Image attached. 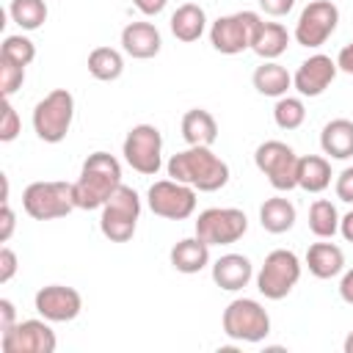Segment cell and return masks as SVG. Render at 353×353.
Wrapping results in <instances>:
<instances>
[{
  "label": "cell",
  "instance_id": "cell-1",
  "mask_svg": "<svg viewBox=\"0 0 353 353\" xmlns=\"http://www.w3.org/2000/svg\"><path fill=\"white\" fill-rule=\"evenodd\" d=\"M165 171L171 179L185 182L201 193H215L226 188L229 182V165L221 160L210 146H188L165 163Z\"/></svg>",
  "mask_w": 353,
  "mask_h": 353
},
{
  "label": "cell",
  "instance_id": "cell-2",
  "mask_svg": "<svg viewBox=\"0 0 353 353\" xmlns=\"http://www.w3.org/2000/svg\"><path fill=\"white\" fill-rule=\"evenodd\" d=\"M119 185H121V163L110 152H91L80 165V176L72 182L74 207L102 210V204L110 199V193Z\"/></svg>",
  "mask_w": 353,
  "mask_h": 353
},
{
  "label": "cell",
  "instance_id": "cell-3",
  "mask_svg": "<svg viewBox=\"0 0 353 353\" xmlns=\"http://www.w3.org/2000/svg\"><path fill=\"white\" fill-rule=\"evenodd\" d=\"M138 218H141V196L130 185L121 182L110 193V199L102 204L99 232L110 243H127V240H132V234L138 229Z\"/></svg>",
  "mask_w": 353,
  "mask_h": 353
},
{
  "label": "cell",
  "instance_id": "cell-4",
  "mask_svg": "<svg viewBox=\"0 0 353 353\" xmlns=\"http://www.w3.org/2000/svg\"><path fill=\"white\" fill-rule=\"evenodd\" d=\"M22 210L33 221H55L66 218L74 207V188L72 182H58V179H41L30 182L22 190Z\"/></svg>",
  "mask_w": 353,
  "mask_h": 353
},
{
  "label": "cell",
  "instance_id": "cell-5",
  "mask_svg": "<svg viewBox=\"0 0 353 353\" xmlns=\"http://www.w3.org/2000/svg\"><path fill=\"white\" fill-rule=\"evenodd\" d=\"M72 119H74V97L66 88H52L33 108V132L44 143H61L72 130Z\"/></svg>",
  "mask_w": 353,
  "mask_h": 353
},
{
  "label": "cell",
  "instance_id": "cell-6",
  "mask_svg": "<svg viewBox=\"0 0 353 353\" xmlns=\"http://www.w3.org/2000/svg\"><path fill=\"white\" fill-rule=\"evenodd\" d=\"M221 328L234 342H262L270 334V314L254 298H234L221 314Z\"/></svg>",
  "mask_w": 353,
  "mask_h": 353
},
{
  "label": "cell",
  "instance_id": "cell-7",
  "mask_svg": "<svg viewBox=\"0 0 353 353\" xmlns=\"http://www.w3.org/2000/svg\"><path fill=\"white\" fill-rule=\"evenodd\" d=\"M298 281H301V259L295 256V251H287V248L270 251L256 273V290L268 301L287 298Z\"/></svg>",
  "mask_w": 353,
  "mask_h": 353
},
{
  "label": "cell",
  "instance_id": "cell-8",
  "mask_svg": "<svg viewBox=\"0 0 353 353\" xmlns=\"http://www.w3.org/2000/svg\"><path fill=\"white\" fill-rule=\"evenodd\" d=\"M262 25V17L256 11H234L226 17H218L210 25V44L221 55H237L243 50H251V41Z\"/></svg>",
  "mask_w": 353,
  "mask_h": 353
},
{
  "label": "cell",
  "instance_id": "cell-9",
  "mask_svg": "<svg viewBox=\"0 0 353 353\" xmlns=\"http://www.w3.org/2000/svg\"><path fill=\"white\" fill-rule=\"evenodd\" d=\"M127 165L143 176H154L163 165V135L154 124H135L121 143Z\"/></svg>",
  "mask_w": 353,
  "mask_h": 353
},
{
  "label": "cell",
  "instance_id": "cell-10",
  "mask_svg": "<svg viewBox=\"0 0 353 353\" xmlns=\"http://www.w3.org/2000/svg\"><path fill=\"white\" fill-rule=\"evenodd\" d=\"M254 163L276 190L287 193V190L298 188V154L284 141L259 143L254 152Z\"/></svg>",
  "mask_w": 353,
  "mask_h": 353
},
{
  "label": "cell",
  "instance_id": "cell-11",
  "mask_svg": "<svg viewBox=\"0 0 353 353\" xmlns=\"http://www.w3.org/2000/svg\"><path fill=\"white\" fill-rule=\"evenodd\" d=\"M146 204L157 218L165 221H185L196 212V188L176 182V179H157L146 190Z\"/></svg>",
  "mask_w": 353,
  "mask_h": 353
},
{
  "label": "cell",
  "instance_id": "cell-12",
  "mask_svg": "<svg viewBox=\"0 0 353 353\" xmlns=\"http://www.w3.org/2000/svg\"><path fill=\"white\" fill-rule=\"evenodd\" d=\"M248 232V218L237 207H210L196 218V237L207 245H232Z\"/></svg>",
  "mask_w": 353,
  "mask_h": 353
},
{
  "label": "cell",
  "instance_id": "cell-13",
  "mask_svg": "<svg viewBox=\"0 0 353 353\" xmlns=\"http://www.w3.org/2000/svg\"><path fill=\"white\" fill-rule=\"evenodd\" d=\"M336 25H339V8H336L331 0H312V3L301 11L292 36H295V41H298L301 47L317 50V47H323V44L334 36Z\"/></svg>",
  "mask_w": 353,
  "mask_h": 353
},
{
  "label": "cell",
  "instance_id": "cell-14",
  "mask_svg": "<svg viewBox=\"0 0 353 353\" xmlns=\"http://www.w3.org/2000/svg\"><path fill=\"white\" fill-rule=\"evenodd\" d=\"M3 353H55L58 339L50 320H19L14 328L0 334Z\"/></svg>",
  "mask_w": 353,
  "mask_h": 353
},
{
  "label": "cell",
  "instance_id": "cell-15",
  "mask_svg": "<svg viewBox=\"0 0 353 353\" xmlns=\"http://www.w3.org/2000/svg\"><path fill=\"white\" fill-rule=\"evenodd\" d=\"M33 306H36L39 317H44L50 323H72L83 309V298L74 287L47 284L33 295Z\"/></svg>",
  "mask_w": 353,
  "mask_h": 353
},
{
  "label": "cell",
  "instance_id": "cell-16",
  "mask_svg": "<svg viewBox=\"0 0 353 353\" xmlns=\"http://www.w3.org/2000/svg\"><path fill=\"white\" fill-rule=\"evenodd\" d=\"M336 61L334 58H328V55H323V52H314V55H309L301 66H298V72L292 74V88L301 94V97H320L331 83H334V77H336Z\"/></svg>",
  "mask_w": 353,
  "mask_h": 353
},
{
  "label": "cell",
  "instance_id": "cell-17",
  "mask_svg": "<svg viewBox=\"0 0 353 353\" xmlns=\"http://www.w3.org/2000/svg\"><path fill=\"white\" fill-rule=\"evenodd\" d=\"M160 47H163L160 30L152 22H127L121 28V50L130 58H138V61L154 58Z\"/></svg>",
  "mask_w": 353,
  "mask_h": 353
},
{
  "label": "cell",
  "instance_id": "cell-18",
  "mask_svg": "<svg viewBox=\"0 0 353 353\" xmlns=\"http://www.w3.org/2000/svg\"><path fill=\"white\" fill-rule=\"evenodd\" d=\"M251 279H254V265L245 254H223L212 262V281L226 292H237L248 287Z\"/></svg>",
  "mask_w": 353,
  "mask_h": 353
},
{
  "label": "cell",
  "instance_id": "cell-19",
  "mask_svg": "<svg viewBox=\"0 0 353 353\" xmlns=\"http://www.w3.org/2000/svg\"><path fill=\"white\" fill-rule=\"evenodd\" d=\"M168 259H171V268H174V270H179V273H185V276H193V273H199V270H204V268L210 265V245H207L201 237L193 234V237L179 240V243L171 248Z\"/></svg>",
  "mask_w": 353,
  "mask_h": 353
},
{
  "label": "cell",
  "instance_id": "cell-20",
  "mask_svg": "<svg viewBox=\"0 0 353 353\" xmlns=\"http://www.w3.org/2000/svg\"><path fill=\"white\" fill-rule=\"evenodd\" d=\"M179 130H182V138L188 146H212L218 141V121L204 108H190L182 116Z\"/></svg>",
  "mask_w": 353,
  "mask_h": 353
},
{
  "label": "cell",
  "instance_id": "cell-21",
  "mask_svg": "<svg viewBox=\"0 0 353 353\" xmlns=\"http://www.w3.org/2000/svg\"><path fill=\"white\" fill-rule=\"evenodd\" d=\"M306 268L314 279H334L345 270V251L336 243H312L306 251Z\"/></svg>",
  "mask_w": 353,
  "mask_h": 353
},
{
  "label": "cell",
  "instance_id": "cell-22",
  "mask_svg": "<svg viewBox=\"0 0 353 353\" xmlns=\"http://www.w3.org/2000/svg\"><path fill=\"white\" fill-rule=\"evenodd\" d=\"M320 149L331 160L353 157V121L350 119H331L320 132Z\"/></svg>",
  "mask_w": 353,
  "mask_h": 353
},
{
  "label": "cell",
  "instance_id": "cell-23",
  "mask_svg": "<svg viewBox=\"0 0 353 353\" xmlns=\"http://www.w3.org/2000/svg\"><path fill=\"white\" fill-rule=\"evenodd\" d=\"M295 218H298L295 204H292L290 199H284V196H270V199H265L262 207H259V223H262V229L270 232V234H284V232H290V229L295 226Z\"/></svg>",
  "mask_w": 353,
  "mask_h": 353
},
{
  "label": "cell",
  "instance_id": "cell-24",
  "mask_svg": "<svg viewBox=\"0 0 353 353\" xmlns=\"http://www.w3.org/2000/svg\"><path fill=\"white\" fill-rule=\"evenodd\" d=\"M204 30H207V14H204L201 6H196V3H182V6L171 14V33H174L179 41H185V44L199 41Z\"/></svg>",
  "mask_w": 353,
  "mask_h": 353
},
{
  "label": "cell",
  "instance_id": "cell-25",
  "mask_svg": "<svg viewBox=\"0 0 353 353\" xmlns=\"http://www.w3.org/2000/svg\"><path fill=\"white\" fill-rule=\"evenodd\" d=\"M331 163L323 154L298 157V188L306 193H323L331 185Z\"/></svg>",
  "mask_w": 353,
  "mask_h": 353
},
{
  "label": "cell",
  "instance_id": "cell-26",
  "mask_svg": "<svg viewBox=\"0 0 353 353\" xmlns=\"http://www.w3.org/2000/svg\"><path fill=\"white\" fill-rule=\"evenodd\" d=\"M251 83H254V88H256L262 97H273V99H279V97H284V94L292 88V74H290L281 63H276V61H265L262 66L254 69Z\"/></svg>",
  "mask_w": 353,
  "mask_h": 353
},
{
  "label": "cell",
  "instance_id": "cell-27",
  "mask_svg": "<svg viewBox=\"0 0 353 353\" xmlns=\"http://www.w3.org/2000/svg\"><path fill=\"white\" fill-rule=\"evenodd\" d=\"M287 44H290V33L281 22H262L251 41V50L262 61H276L279 55L287 52Z\"/></svg>",
  "mask_w": 353,
  "mask_h": 353
},
{
  "label": "cell",
  "instance_id": "cell-28",
  "mask_svg": "<svg viewBox=\"0 0 353 353\" xmlns=\"http://www.w3.org/2000/svg\"><path fill=\"white\" fill-rule=\"evenodd\" d=\"M124 72V55L113 47H94L88 52V74L102 83L119 80Z\"/></svg>",
  "mask_w": 353,
  "mask_h": 353
},
{
  "label": "cell",
  "instance_id": "cell-29",
  "mask_svg": "<svg viewBox=\"0 0 353 353\" xmlns=\"http://www.w3.org/2000/svg\"><path fill=\"white\" fill-rule=\"evenodd\" d=\"M309 229L314 237L328 240L339 232V212L328 199H314L309 207Z\"/></svg>",
  "mask_w": 353,
  "mask_h": 353
},
{
  "label": "cell",
  "instance_id": "cell-30",
  "mask_svg": "<svg viewBox=\"0 0 353 353\" xmlns=\"http://www.w3.org/2000/svg\"><path fill=\"white\" fill-rule=\"evenodd\" d=\"M8 14L22 30H39L47 22V3L44 0H11Z\"/></svg>",
  "mask_w": 353,
  "mask_h": 353
},
{
  "label": "cell",
  "instance_id": "cell-31",
  "mask_svg": "<svg viewBox=\"0 0 353 353\" xmlns=\"http://www.w3.org/2000/svg\"><path fill=\"white\" fill-rule=\"evenodd\" d=\"M273 121L279 130H298L306 121V105L301 97H279L273 105Z\"/></svg>",
  "mask_w": 353,
  "mask_h": 353
},
{
  "label": "cell",
  "instance_id": "cell-32",
  "mask_svg": "<svg viewBox=\"0 0 353 353\" xmlns=\"http://www.w3.org/2000/svg\"><path fill=\"white\" fill-rule=\"evenodd\" d=\"M0 58L11 61V63H19V66H30L33 58H36V44L22 33L6 36L3 44H0Z\"/></svg>",
  "mask_w": 353,
  "mask_h": 353
},
{
  "label": "cell",
  "instance_id": "cell-33",
  "mask_svg": "<svg viewBox=\"0 0 353 353\" xmlns=\"http://www.w3.org/2000/svg\"><path fill=\"white\" fill-rule=\"evenodd\" d=\"M22 83H25V66L0 58V94L6 99H11V94L17 88H22Z\"/></svg>",
  "mask_w": 353,
  "mask_h": 353
},
{
  "label": "cell",
  "instance_id": "cell-34",
  "mask_svg": "<svg viewBox=\"0 0 353 353\" xmlns=\"http://www.w3.org/2000/svg\"><path fill=\"white\" fill-rule=\"evenodd\" d=\"M22 132V121H19V113L14 110L11 99L3 97V113H0V141L3 143H11L17 135Z\"/></svg>",
  "mask_w": 353,
  "mask_h": 353
},
{
  "label": "cell",
  "instance_id": "cell-35",
  "mask_svg": "<svg viewBox=\"0 0 353 353\" xmlns=\"http://www.w3.org/2000/svg\"><path fill=\"white\" fill-rule=\"evenodd\" d=\"M334 190H336V199H339V201L353 204V165H347V168H342V171L336 174Z\"/></svg>",
  "mask_w": 353,
  "mask_h": 353
},
{
  "label": "cell",
  "instance_id": "cell-36",
  "mask_svg": "<svg viewBox=\"0 0 353 353\" xmlns=\"http://www.w3.org/2000/svg\"><path fill=\"white\" fill-rule=\"evenodd\" d=\"M17 254L8 248V245H3L0 248V281L3 284H8L11 279H14V273H17Z\"/></svg>",
  "mask_w": 353,
  "mask_h": 353
},
{
  "label": "cell",
  "instance_id": "cell-37",
  "mask_svg": "<svg viewBox=\"0 0 353 353\" xmlns=\"http://www.w3.org/2000/svg\"><path fill=\"white\" fill-rule=\"evenodd\" d=\"M295 0H259V8L268 14V17H287L292 11Z\"/></svg>",
  "mask_w": 353,
  "mask_h": 353
},
{
  "label": "cell",
  "instance_id": "cell-38",
  "mask_svg": "<svg viewBox=\"0 0 353 353\" xmlns=\"http://www.w3.org/2000/svg\"><path fill=\"white\" fill-rule=\"evenodd\" d=\"M19 320H17V309H14V303L8 301V298H0V334L3 331H8V328H14Z\"/></svg>",
  "mask_w": 353,
  "mask_h": 353
},
{
  "label": "cell",
  "instance_id": "cell-39",
  "mask_svg": "<svg viewBox=\"0 0 353 353\" xmlns=\"http://www.w3.org/2000/svg\"><path fill=\"white\" fill-rule=\"evenodd\" d=\"M0 218H3L0 240H3V243H8V240H11V234H14V223H17V218H14V210H11V204H8V201H3V212H0Z\"/></svg>",
  "mask_w": 353,
  "mask_h": 353
},
{
  "label": "cell",
  "instance_id": "cell-40",
  "mask_svg": "<svg viewBox=\"0 0 353 353\" xmlns=\"http://www.w3.org/2000/svg\"><path fill=\"white\" fill-rule=\"evenodd\" d=\"M132 6H135L143 17H157V14H163V11H165L168 0H132Z\"/></svg>",
  "mask_w": 353,
  "mask_h": 353
},
{
  "label": "cell",
  "instance_id": "cell-41",
  "mask_svg": "<svg viewBox=\"0 0 353 353\" xmlns=\"http://www.w3.org/2000/svg\"><path fill=\"white\" fill-rule=\"evenodd\" d=\"M336 69L345 72V74H353V41L339 50V55H336Z\"/></svg>",
  "mask_w": 353,
  "mask_h": 353
},
{
  "label": "cell",
  "instance_id": "cell-42",
  "mask_svg": "<svg viewBox=\"0 0 353 353\" xmlns=\"http://www.w3.org/2000/svg\"><path fill=\"white\" fill-rule=\"evenodd\" d=\"M339 298H342L345 303H350V306H353V268H350V270H345V273H342V279H339Z\"/></svg>",
  "mask_w": 353,
  "mask_h": 353
},
{
  "label": "cell",
  "instance_id": "cell-43",
  "mask_svg": "<svg viewBox=\"0 0 353 353\" xmlns=\"http://www.w3.org/2000/svg\"><path fill=\"white\" fill-rule=\"evenodd\" d=\"M339 234H342L347 243H353V210L339 218Z\"/></svg>",
  "mask_w": 353,
  "mask_h": 353
},
{
  "label": "cell",
  "instance_id": "cell-44",
  "mask_svg": "<svg viewBox=\"0 0 353 353\" xmlns=\"http://www.w3.org/2000/svg\"><path fill=\"white\" fill-rule=\"evenodd\" d=\"M342 350H345V353H353V331L345 336V342H342Z\"/></svg>",
  "mask_w": 353,
  "mask_h": 353
}]
</instances>
